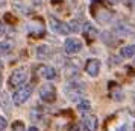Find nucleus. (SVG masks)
<instances>
[{
    "instance_id": "f257e3e1",
    "label": "nucleus",
    "mask_w": 135,
    "mask_h": 131,
    "mask_svg": "<svg viewBox=\"0 0 135 131\" xmlns=\"http://www.w3.org/2000/svg\"><path fill=\"white\" fill-rule=\"evenodd\" d=\"M105 128L108 131H135V114L128 110L118 112L109 118Z\"/></svg>"
},
{
    "instance_id": "f03ea898",
    "label": "nucleus",
    "mask_w": 135,
    "mask_h": 131,
    "mask_svg": "<svg viewBox=\"0 0 135 131\" xmlns=\"http://www.w3.org/2000/svg\"><path fill=\"white\" fill-rule=\"evenodd\" d=\"M64 90H65V95L70 101H79L84 95V92H85V88H84V84L68 83Z\"/></svg>"
},
{
    "instance_id": "7ed1b4c3",
    "label": "nucleus",
    "mask_w": 135,
    "mask_h": 131,
    "mask_svg": "<svg viewBox=\"0 0 135 131\" xmlns=\"http://www.w3.org/2000/svg\"><path fill=\"white\" fill-rule=\"evenodd\" d=\"M31 95H32V86L25 84V86H21V88H18L15 90V94L12 95V102L15 106H21V104H25L29 100Z\"/></svg>"
},
{
    "instance_id": "20e7f679",
    "label": "nucleus",
    "mask_w": 135,
    "mask_h": 131,
    "mask_svg": "<svg viewBox=\"0 0 135 131\" xmlns=\"http://www.w3.org/2000/svg\"><path fill=\"white\" fill-rule=\"evenodd\" d=\"M26 80H27V71H26L25 68H18V69H15L11 74V77H9L8 81H9L11 88H17V86H21Z\"/></svg>"
},
{
    "instance_id": "39448f33",
    "label": "nucleus",
    "mask_w": 135,
    "mask_h": 131,
    "mask_svg": "<svg viewBox=\"0 0 135 131\" xmlns=\"http://www.w3.org/2000/svg\"><path fill=\"white\" fill-rule=\"evenodd\" d=\"M40 98L46 102H53L56 100V89L53 84L46 83L40 88Z\"/></svg>"
},
{
    "instance_id": "423d86ee",
    "label": "nucleus",
    "mask_w": 135,
    "mask_h": 131,
    "mask_svg": "<svg viewBox=\"0 0 135 131\" xmlns=\"http://www.w3.org/2000/svg\"><path fill=\"white\" fill-rule=\"evenodd\" d=\"M50 27L52 30L58 33V35H68L70 33V27H68L67 23H62L59 20H56V18L50 17Z\"/></svg>"
},
{
    "instance_id": "0eeeda50",
    "label": "nucleus",
    "mask_w": 135,
    "mask_h": 131,
    "mask_svg": "<svg viewBox=\"0 0 135 131\" xmlns=\"http://www.w3.org/2000/svg\"><path fill=\"white\" fill-rule=\"evenodd\" d=\"M64 50H65L68 54L79 53L80 50H82V42H80L79 39H76V38H68V39H65V42H64Z\"/></svg>"
},
{
    "instance_id": "6e6552de",
    "label": "nucleus",
    "mask_w": 135,
    "mask_h": 131,
    "mask_svg": "<svg viewBox=\"0 0 135 131\" xmlns=\"http://www.w3.org/2000/svg\"><path fill=\"white\" fill-rule=\"evenodd\" d=\"M85 71L88 75L91 77H96L99 75V71H100V60L99 59H88L85 63Z\"/></svg>"
},
{
    "instance_id": "1a4fd4ad",
    "label": "nucleus",
    "mask_w": 135,
    "mask_h": 131,
    "mask_svg": "<svg viewBox=\"0 0 135 131\" xmlns=\"http://www.w3.org/2000/svg\"><path fill=\"white\" fill-rule=\"evenodd\" d=\"M82 128H84V131H96V128H97L96 116H85L82 119Z\"/></svg>"
},
{
    "instance_id": "9d476101",
    "label": "nucleus",
    "mask_w": 135,
    "mask_h": 131,
    "mask_svg": "<svg viewBox=\"0 0 135 131\" xmlns=\"http://www.w3.org/2000/svg\"><path fill=\"white\" fill-rule=\"evenodd\" d=\"M84 35L88 41H93V39H96L99 35V30L94 27V24L91 23H85L84 24Z\"/></svg>"
},
{
    "instance_id": "9b49d317",
    "label": "nucleus",
    "mask_w": 135,
    "mask_h": 131,
    "mask_svg": "<svg viewBox=\"0 0 135 131\" xmlns=\"http://www.w3.org/2000/svg\"><path fill=\"white\" fill-rule=\"evenodd\" d=\"M40 74L46 80H53L56 77V71H55V68H52V66H41L40 68Z\"/></svg>"
},
{
    "instance_id": "f8f14e48",
    "label": "nucleus",
    "mask_w": 135,
    "mask_h": 131,
    "mask_svg": "<svg viewBox=\"0 0 135 131\" xmlns=\"http://www.w3.org/2000/svg\"><path fill=\"white\" fill-rule=\"evenodd\" d=\"M114 32H115L117 35H122V36H128L132 33V29L129 27V26H126L124 23H118L114 26Z\"/></svg>"
},
{
    "instance_id": "ddd939ff",
    "label": "nucleus",
    "mask_w": 135,
    "mask_h": 131,
    "mask_svg": "<svg viewBox=\"0 0 135 131\" xmlns=\"http://www.w3.org/2000/svg\"><path fill=\"white\" fill-rule=\"evenodd\" d=\"M120 56L124 57V59L134 57L135 56V44H131V45H124V47H122L120 48Z\"/></svg>"
},
{
    "instance_id": "4468645a",
    "label": "nucleus",
    "mask_w": 135,
    "mask_h": 131,
    "mask_svg": "<svg viewBox=\"0 0 135 131\" xmlns=\"http://www.w3.org/2000/svg\"><path fill=\"white\" fill-rule=\"evenodd\" d=\"M78 110H79L80 113H88V112L91 110V104H90V101L82 100V101L79 102V106H78Z\"/></svg>"
},
{
    "instance_id": "2eb2a0df",
    "label": "nucleus",
    "mask_w": 135,
    "mask_h": 131,
    "mask_svg": "<svg viewBox=\"0 0 135 131\" xmlns=\"http://www.w3.org/2000/svg\"><path fill=\"white\" fill-rule=\"evenodd\" d=\"M11 42H0V57L6 56L9 51H11Z\"/></svg>"
},
{
    "instance_id": "dca6fc26",
    "label": "nucleus",
    "mask_w": 135,
    "mask_h": 131,
    "mask_svg": "<svg viewBox=\"0 0 135 131\" xmlns=\"http://www.w3.org/2000/svg\"><path fill=\"white\" fill-rule=\"evenodd\" d=\"M50 53V50L47 45H41V47L38 48V57H44V56H47Z\"/></svg>"
},
{
    "instance_id": "f3484780",
    "label": "nucleus",
    "mask_w": 135,
    "mask_h": 131,
    "mask_svg": "<svg viewBox=\"0 0 135 131\" xmlns=\"http://www.w3.org/2000/svg\"><path fill=\"white\" fill-rule=\"evenodd\" d=\"M68 27H70V32H78L79 30V24H78V21H70Z\"/></svg>"
},
{
    "instance_id": "a211bd4d",
    "label": "nucleus",
    "mask_w": 135,
    "mask_h": 131,
    "mask_svg": "<svg viewBox=\"0 0 135 131\" xmlns=\"http://www.w3.org/2000/svg\"><path fill=\"white\" fill-rule=\"evenodd\" d=\"M0 102H2V104L5 102V104H6V107H8V110H9V102H8V95L5 94V92H3V94L0 95Z\"/></svg>"
},
{
    "instance_id": "6ab92c4d",
    "label": "nucleus",
    "mask_w": 135,
    "mask_h": 131,
    "mask_svg": "<svg viewBox=\"0 0 135 131\" xmlns=\"http://www.w3.org/2000/svg\"><path fill=\"white\" fill-rule=\"evenodd\" d=\"M6 125H8L6 119H5L3 116H0V131H3V130H5V128H6Z\"/></svg>"
},
{
    "instance_id": "aec40b11",
    "label": "nucleus",
    "mask_w": 135,
    "mask_h": 131,
    "mask_svg": "<svg viewBox=\"0 0 135 131\" xmlns=\"http://www.w3.org/2000/svg\"><path fill=\"white\" fill-rule=\"evenodd\" d=\"M128 5L131 8H135V0H128Z\"/></svg>"
},
{
    "instance_id": "412c9836",
    "label": "nucleus",
    "mask_w": 135,
    "mask_h": 131,
    "mask_svg": "<svg viewBox=\"0 0 135 131\" xmlns=\"http://www.w3.org/2000/svg\"><path fill=\"white\" fill-rule=\"evenodd\" d=\"M3 33H5V27H3V24L0 23V36H3Z\"/></svg>"
},
{
    "instance_id": "4be33fe9",
    "label": "nucleus",
    "mask_w": 135,
    "mask_h": 131,
    "mask_svg": "<svg viewBox=\"0 0 135 131\" xmlns=\"http://www.w3.org/2000/svg\"><path fill=\"white\" fill-rule=\"evenodd\" d=\"M27 131H38V128H35V127H31Z\"/></svg>"
},
{
    "instance_id": "5701e85b",
    "label": "nucleus",
    "mask_w": 135,
    "mask_h": 131,
    "mask_svg": "<svg viewBox=\"0 0 135 131\" xmlns=\"http://www.w3.org/2000/svg\"><path fill=\"white\" fill-rule=\"evenodd\" d=\"M108 2H109V3H118L120 0H108Z\"/></svg>"
},
{
    "instance_id": "b1692460",
    "label": "nucleus",
    "mask_w": 135,
    "mask_h": 131,
    "mask_svg": "<svg viewBox=\"0 0 135 131\" xmlns=\"http://www.w3.org/2000/svg\"><path fill=\"white\" fill-rule=\"evenodd\" d=\"M2 69H3V63H2V62H0V71H2Z\"/></svg>"
},
{
    "instance_id": "393cba45",
    "label": "nucleus",
    "mask_w": 135,
    "mask_h": 131,
    "mask_svg": "<svg viewBox=\"0 0 135 131\" xmlns=\"http://www.w3.org/2000/svg\"><path fill=\"white\" fill-rule=\"evenodd\" d=\"M2 3H5V0H0V5H2Z\"/></svg>"
}]
</instances>
